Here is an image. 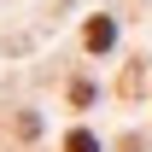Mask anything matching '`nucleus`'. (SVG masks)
<instances>
[{"instance_id":"f257e3e1","label":"nucleus","mask_w":152,"mask_h":152,"mask_svg":"<svg viewBox=\"0 0 152 152\" xmlns=\"http://www.w3.org/2000/svg\"><path fill=\"white\" fill-rule=\"evenodd\" d=\"M82 41H88L94 53H105V47H111V41H117V23H111V18H94V23H88V29H82Z\"/></svg>"},{"instance_id":"f03ea898","label":"nucleus","mask_w":152,"mask_h":152,"mask_svg":"<svg viewBox=\"0 0 152 152\" xmlns=\"http://www.w3.org/2000/svg\"><path fill=\"white\" fill-rule=\"evenodd\" d=\"M64 152H99V140H94V134H88V129H76L70 140H64Z\"/></svg>"}]
</instances>
